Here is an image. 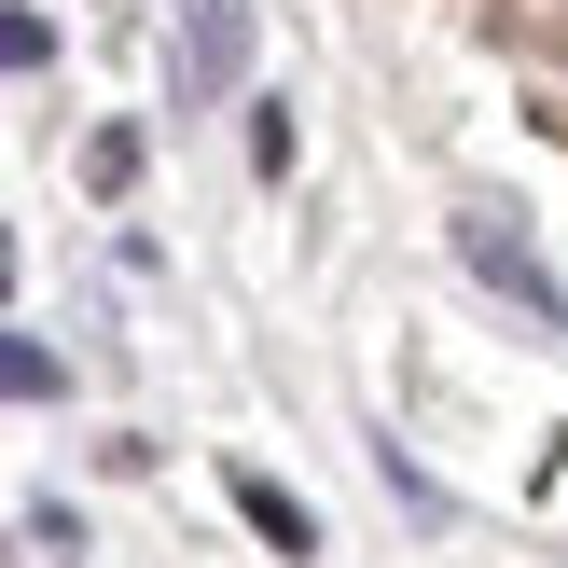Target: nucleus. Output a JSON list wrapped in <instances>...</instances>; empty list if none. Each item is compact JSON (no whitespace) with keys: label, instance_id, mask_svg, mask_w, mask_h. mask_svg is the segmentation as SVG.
Instances as JSON below:
<instances>
[{"label":"nucleus","instance_id":"2","mask_svg":"<svg viewBox=\"0 0 568 568\" xmlns=\"http://www.w3.org/2000/svg\"><path fill=\"white\" fill-rule=\"evenodd\" d=\"M236 70H250V0H181V111L236 98Z\"/></svg>","mask_w":568,"mask_h":568},{"label":"nucleus","instance_id":"4","mask_svg":"<svg viewBox=\"0 0 568 568\" xmlns=\"http://www.w3.org/2000/svg\"><path fill=\"white\" fill-rule=\"evenodd\" d=\"M83 194H139V125H98V139H83Z\"/></svg>","mask_w":568,"mask_h":568},{"label":"nucleus","instance_id":"1","mask_svg":"<svg viewBox=\"0 0 568 568\" xmlns=\"http://www.w3.org/2000/svg\"><path fill=\"white\" fill-rule=\"evenodd\" d=\"M458 264L486 277V292L514 305L541 347H568V292H555V264H541V250H527V222H514V209H458Z\"/></svg>","mask_w":568,"mask_h":568},{"label":"nucleus","instance_id":"3","mask_svg":"<svg viewBox=\"0 0 568 568\" xmlns=\"http://www.w3.org/2000/svg\"><path fill=\"white\" fill-rule=\"evenodd\" d=\"M236 514H250V527H264V541H277V555H320V514H305V499H292V486H277V471H236Z\"/></svg>","mask_w":568,"mask_h":568}]
</instances>
